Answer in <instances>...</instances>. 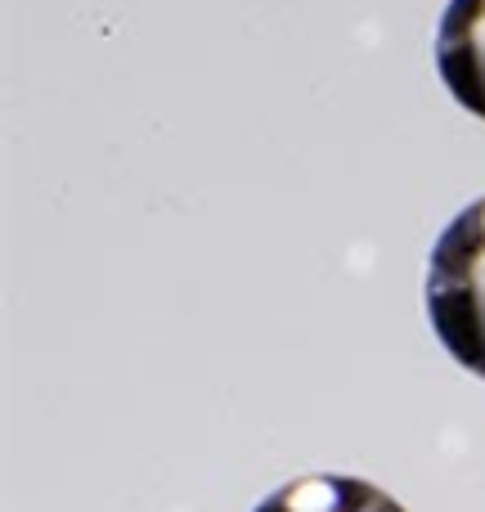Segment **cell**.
I'll list each match as a JSON object with an SVG mask.
<instances>
[{"instance_id":"1","label":"cell","mask_w":485,"mask_h":512,"mask_svg":"<svg viewBox=\"0 0 485 512\" xmlns=\"http://www.w3.org/2000/svg\"><path fill=\"white\" fill-rule=\"evenodd\" d=\"M427 319L445 351L485 378V198L436 234L427 256Z\"/></svg>"},{"instance_id":"2","label":"cell","mask_w":485,"mask_h":512,"mask_svg":"<svg viewBox=\"0 0 485 512\" xmlns=\"http://www.w3.org/2000/svg\"><path fill=\"white\" fill-rule=\"evenodd\" d=\"M436 72L445 90L485 122V0H450L436 27Z\"/></svg>"},{"instance_id":"3","label":"cell","mask_w":485,"mask_h":512,"mask_svg":"<svg viewBox=\"0 0 485 512\" xmlns=\"http://www.w3.org/2000/svg\"><path fill=\"white\" fill-rule=\"evenodd\" d=\"M256 512H405L387 490L369 486L360 477H297L283 490H274L265 504H256Z\"/></svg>"}]
</instances>
